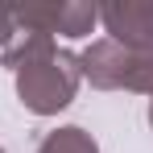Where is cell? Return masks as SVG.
I'll return each mask as SVG.
<instances>
[{
    "label": "cell",
    "instance_id": "52a82bcc",
    "mask_svg": "<svg viewBox=\"0 0 153 153\" xmlns=\"http://www.w3.org/2000/svg\"><path fill=\"white\" fill-rule=\"evenodd\" d=\"M149 124H153V95H149Z\"/></svg>",
    "mask_w": 153,
    "mask_h": 153
},
{
    "label": "cell",
    "instance_id": "8992f818",
    "mask_svg": "<svg viewBox=\"0 0 153 153\" xmlns=\"http://www.w3.org/2000/svg\"><path fill=\"white\" fill-rule=\"evenodd\" d=\"M17 37V17H13V4H0V54L8 50V42Z\"/></svg>",
    "mask_w": 153,
    "mask_h": 153
},
{
    "label": "cell",
    "instance_id": "7a4b0ae2",
    "mask_svg": "<svg viewBox=\"0 0 153 153\" xmlns=\"http://www.w3.org/2000/svg\"><path fill=\"white\" fill-rule=\"evenodd\" d=\"M79 75L87 79L95 91H137V95H153V54L124 50L116 42H91L79 54Z\"/></svg>",
    "mask_w": 153,
    "mask_h": 153
},
{
    "label": "cell",
    "instance_id": "ba28073f",
    "mask_svg": "<svg viewBox=\"0 0 153 153\" xmlns=\"http://www.w3.org/2000/svg\"><path fill=\"white\" fill-rule=\"evenodd\" d=\"M0 153H4V149H0Z\"/></svg>",
    "mask_w": 153,
    "mask_h": 153
},
{
    "label": "cell",
    "instance_id": "5b68a950",
    "mask_svg": "<svg viewBox=\"0 0 153 153\" xmlns=\"http://www.w3.org/2000/svg\"><path fill=\"white\" fill-rule=\"evenodd\" d=\"M37 153H100V145H95V137H91L87 128L62 124V128H54V132L42 137Z\"/></svg>",
    "mask_w": 153,
    "mask_h": 153
},
{
    "label": "cell",
    "instance_id": "277c9868",
    "mask_svg": "<svg viewBox=\"0 0 153 153\" xmlns=\"http://www.w3.org/2000/svg\"><path fill=\"white\" fill-rule=\"evenodd\" d=\"M100 25L108 42L124 50L153 54V4L149 0H108L100 4Z\"/></svg>",
    "mask_w": 153,
    "mask_h": 153
},
{
    "label": "cell",
    "instance_id": "6da1fadb",
    "mask_svg": "<svg viewBox=\"0 0 153 153\" xmlns=\"http://www.w3.org/2000/svg\"><path fill=\"white\" fill-rule=\"evenodd\" d=\"M0 62L17 75V100L25 103L33 116H58L79 95V83H83L79 54L62 50L46 33L17 29V37L0 54Z\"/></svg>",
    "mask_w": 153,
    "mask_h": 153
},
{
    "label": "cell",
    "instance_id": "3957f363",
    "mask_svg": "<svg viewBox=\"0 0 153 153\" xmlns=\"http://www.w3.org/2000/svg\"><path fill=\"white\" fill-rule=\"evenodd\" d=\"M17 29L29 33H46V37H87L91 29L100 25V4L91 0H58V4H13Z\"/></svg>",
    "mask_w": 153,
    "mask_h": 153
}]
</instances>
